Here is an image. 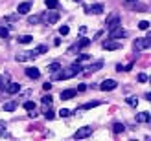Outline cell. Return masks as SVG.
<instances>
[{"mask_svg": "<svg viewBox=\"0 0 151 141\" xmlns=\"http://www.w3.org/2000/svg\"><path fill=\"white\" fill-rule=\"evenodd\" d=\"M138 28L144 29V31H147V29H149V22H147V20H140V22H138Z\"/></svg>", "mask_w": 151, "mask_h": 141, "instance_id": "29", "label": "cell"}, {"mask_svg": "<svg viewBox=\"0 0 151 141\" xmlns=\"http://www.w3.org/2000/svg\"><path fill=\"white\" fill-rule=\"evenodd\" d=\"M85 90H87L85 84H79V86H78V92H85Z\"/></svg>", "mask_w": 151, "mask_h": 141, "instance_id": "37", "label": "cell"}, {"mask_svg": "<svg viewBox=\"0 0 151 141\" xmlns=\"http://www.w3.org/2000/svg\"><path fill=\"white\" fill-rule=\"evenodd\" d=\"M44 4H46L48 9H57V7H59V2H57V0H44Z\"/></svg>", "mask_w": 151, "mask_h": 141, "instance_id": "22", "label": "cell"}, {"mask_svg": "<svg viewBox=\"0 0 151 141\" xmlns=\"http://www.w3.org/2000/svg\"><path fill=\"white\" fill-rule=\"evenodd\" d=\"M138 81L140 83H147V75L146 73H138Z\"/></svg>", "mask_w": 151, "mask_h": 141, "instance_id": "35", "label": "cell"}, {"mask_svg": "<svg viewBox=\"0 0 151 141\" xmlns=\"http://www.w3.org/2000/svg\"><path fill=\"white\" fill-rule=\"evenodd\" d=\"M41 101H42V105H52V95H44Z\"/></svg>", "mask_w": 151, "mask_h": 141, "instance_id": "33", "label": "cell"}, {"mask_svg": "<svg viewBox=\"0 0 151 141\" xmlns=\"http://www.w3.org/2000/svg\"><path fill=\"white\" fill-rule=\"evenodd\" d=\"M4 84H6V79H4V77H2V75H0V88H2V86H4Z\"/></svg>", "mask_w": 151, "mask_h": 141, "instance_id": "38", "label": "cell"}, {"mask_svg": "<svg viewBox=\"0 0 151 141\" xmlns=\"http://www.w3.org/2000/svg\"><path fill=\"white\" fill-rule=\"evenodd\" d=\"M76 95H78V90H74V88H70V90H63V92H61V99L68 101V99H74Z\"/></svg>", "mask_w": 151, "mask_h": 141, "instance_id": "11", "label": "cell"}, {"mask_svg": "<svg viewBox=\"0 0 151 141\" xmlns=\"http://www.w3.org/2000/svg\"><path fill=\"white\" fill-rule=\"evenodd\" d=\"M87 59H88L87 53H81V55H78V61H76V62H83V61H87Z\"/></svg>", "mask_w": 151, "mask_h": 141, "instance_id": "34", "label": "cell"}, {"mask_svg": "<svg viewBox=\"0 0 151 141\" xmlns=\"http://www.w3.org/2000/svg\"><path fill=\"white\" fill-rule=\"evenodd\" d=\"M88 136H92V127H81V128H78V132L74 134L76 139H85V137H88Z\"/></svg>", "mask_w": 151, "mask_h": 141, "instance_id": "5", "label": "cell"}, {"mask_svg": "<svg viewBox=\"0 0 151 141\" xmlns=\"http://www.w3.org/2000/svg\"><path fill=\"white\" fill-rule=\"evenodd\" d=\"M46 51H48V46H44V44H41V46L35 48V53L37 55H42V53H46Z\"/></svg>", "mask_w": 151, "mask_h": 141, "instance_id": "25", "label": "cell"}, {"mask_svg": "<svg viewBox=\"0 0 151 141\" xmlns=\"http://www.w3.org/2000/svg\"><path fill=\"white\" fill-rule=\"evenodd\" d=\"M32 40H33L32 35H20V37H19V44H29Z\"/></svg>", "mask_w": 151, "mask_h": 141, "instance_id": "21", "label": "cell"}, {"mask_svg": "<svg viewBox=\"0 0 151 141\" xmlns=\"http://www.w3.org/2000/svg\"><path fill=\"white\" fill-rule=\"evenodd\" d=\"M147 121H151V114L149 112H140V114H137V123H147Z\"/></svg>", "mask_w": 151, "mask_h": 141, "instance_id": "14", "label": "cell"}, {"mask_svg": "<svg viewBox=\"0 0 151 141\" xmlns=\"http://www.w3.org/2000/svg\"><path fill=\"white\" fill-rule=\"evenodd\" d=\"M87 13H88V15H90V13H94V15H100V13H103V6H101V4L88 6V7H87Z\"/></svg>", "mask_w": 151, "mask_h": 141, "instance_id": "13", "label": "cell"}, {"mask_svg": "<svg viewBox=\"0 0 151 141\" xmlns=\"http://www.w3.org/2000/svg\"><path fill=\"white\" fill-rule=\"evenodd\" d=\"M59 68H61V64H59V62H52V64H48V72H52V73H55Z\"/></svg>", "mask_w": 151, "mask_h": 141, "instance_id": "26", "label": "cell"}, {"mask_svg": "<svg viewBox=\"0 0 151 141\" xmlns=\"http://www.w3.org/2000/svg\"><path fill=\"white\" fill-rule=\"evenodd\" d=\"M118 86V83L114 79H105L103 83L100 84V90H103V92H111V90H114V88Z\"/></svg>", "mask_w": 151, "mask_h": 141, "instance_id": "6", "label": "cell"}, {"mask_svg": "<svg viewBox=\"0 0 151 141\" xmlns=\"http://www.w3.org/2000/svg\"><path fill=\"white\" fill-rule=\"evenodd\" d=\"M125 101H127V105H131V106H138V99H137V97H133V95H129V97H127Z\"/></svg>", "mask_w": 151, "mask_h": 141, "instance_id": "28", "label": "cell"}, {"mask_svg": "<svg viewBox=\"0 0 151 141\" xmlns=\"http://www.w3.org/2000/svg\"><path fill=\"white\" fill-rule=\"evenodd\" d=\"M151 46V37H142V39H137V42L133 44V50L140 53V51H144Z\"/></svg>", "mask_w": 151, "mask_h": 141, "instance_id": "2", "label": "cell"}, {"mask_svg": "<svg viewBox=\"0 0 151 141\" xmlns=\"http://www.w3.org/2000/svg\"><path fill=\"white\" fill-rule=\"evenodd\" d=\"M26 75L29 79H39L41 77V72L37 70V68H26Z\"/></svg>", "mask_w": 151, "mask_h": 141, "instance_id": "15", "label": "cell"}, {"mask_svg": "<svg viewBox=\"0 0 151 141\" xmlns=\"http://www.w3.org/2000/svg\"><path fill=\"white\" fill-rule=\"evenodd\" d=\"M59 115H61V117H68L70 115V110L68 108H61V110H59Z\"/></svg>", "mask_w": 151, "mask_h": 141, "instance_id": "32", "label": "cell"}, {"mask_svg": "<svg viewBox=\"0 0 151 141\" xmlns=\"http://www.w3.org/2000/svg\"><path fill=\"white\" fill-rule=\"evenodd\" d=\"M44 117H46V119H54L55 117V114H54V110L50 108V105H44Z\"/></svg>", "mask_w": 151, "mask_h": 141, "instance_id": "19", "label": "cell"}, {"mask_svg": "<svg viewBox=\"0 0 151 141\" xmlns=\"http://www.w3.org/2000/svg\"><path fill=\"white\" fill-rule=\"evenodd\" d=\"M124 130H125L124 123H114V125H112V132H114V134H122Z\"/></svg>", "mask_w": 151, "mask_h": 141, "instance_id": "20", "label": "cell"}, {"mask_svg": "<svg viewBox=\"0 0 151 141\" xmlns=\"http://www.w3.org/2000/svg\"><path fill=\"white\" fill-rule=\"evenodd\" d=\"M76 2H81V0H76Z\"/></svg>", "mask_w": 151, "mask_h": 141, "instance_id": "40", "label": "cell"}, {"mask_svg": "<svg viewBox=\"0 0 151 141\" xmlns=\"http://www.w3.org/2000/svg\"><path fill=\"white\" fill-rule=\"evenodd\" d=\"M41 17H42V22H46V24H55L59 20V13L55 9H48L44 15H41Z\"/></svg>", "mask_w": 151, "mask_h": 141, "instance_id": "3", "label": "cell"}, {"mask_svg": "<svg viewBox=\"0 0 151 141\" xmlns=\"http://www.w3.org/2000/svg\"><path fill=\"white\" fill-rule=\"evenodd\" d=\"M68 31H70L68 26H61V28H59V35H68Z\"/></svg>", "mask_w": 151, "mask_h": 141, "instance_id": "31", "label": "cell"}, {"mask_svg": "<svg viewBox=\"0 0 151 141\" xmlns=\"http://www.w3.org/2000/svg\"><path fill=\"white\" fill-rule=\"evenodd\" d=\"M15 110H17V103L15 101H9L4 105V112H15Z\"/></svg>", "mask_w": 151, "mask_h": 141, "instance_id": "18", "label": "cell"}, {"mask_svg": "<svg viewBox=\"0 0 151 141\" xmlns=\"http://www.w3.org/2000/svg\"><path fill=\"white\" fill-rule=\"evenodd\" d=\"M90 42H92L90 39H85V37H83V39H81L79 42H76V44H78V48H79V50H83V48H87V46H88Z\"/></svg>", "mask_w": 151, "mask_h": 141, "instance_id": "23", "label": "cell"}, {"mask_svg": "<svg viewBox=\"0 0 151 141\" xmlns=\"http://www.w3.org/2000/svg\"><path fill=\"white\" fill-rule=\"evenodd\" d=\"M101 46H103V50H109V51H112V50H120V48H122V42L112 39V40H105V42L101 44Z\"/></svg>", "mask_w": 151, "mask_h": 141, "instance_id": "8", "label": "cell"}, {"mask_svg": "<svg viewBox=\"0 0 151 141\" xmlns=\"http://www.w3.org/2000/svg\"><path fill=\"white\" fill-rule=\"evenodd\" d=\"M122 37H125V29H122V26L109 29V39H122Z\"/></svg>", "mask_w": 151, "mask_h": 141, "instance_id": "7", "label": "cell"}, {"mask_svg": "<svg viewBox=\"0 0 151 141\" xmlns=\"http://www.w3.org/2000/svg\"><path fill=\"white\" fill-rule=\"evenodd\" d=\"M41 22H42V17H41V15H32V17H28V24H41Z\"/></svg>", "mask_w": 151, "mask_h": 141, "instance_id": "16", "label": "cell"}, {"mask_svg": "<svg viewBox=\"0 0 151 141\" xmlns=\"http://www.w3.org/2000/svg\"><path fill=\"white\" fill-rule=\"evenodd\" d=\"M101 68H103V61H98V62H94V64H90L87 72L90 73V72H98V70H101Z\"/></svg>", "mask_w": 151, "mask_h": 141, "instance_id": "17", "label": "cell"}, {"mask_svg": "<svg viewBox=\"0 0 151 141\" xmlns=\"http://www.w3.org/2000/svg\"><path fill=\"white\" fill-rule=\"evenodd\" d=\"M29 9H32V2H22V4H19V7H17V13H19V15H26Z\"/></svg>", "mask_w": 151, "mask_h": 141, "instance_id": "12", "label": "cell"}, {"mask_svg": "<svg viewBox=\"0 0 151 141\" xmlns=\"http://www.w3.org/2000/svg\"><path fill=\"white\" fill-rule=\"evenodd\" d=\"M35 57H37L35 50L33 51H22V53L15 55V61H17V62H24V61H29V59H35Z\"/></svg>", "mask_w": 151, "mask_h": 141, "instance_id": "4", "label": "cell"}, {"mask_svg": "<svg viewBox=\"0 0 151 141\" xmlns=\"http://www.w3.org/2000/svg\"><path fill=\"white\" fill-rule=\"evenodd\" d=\"M0 39H9V31L4 26H0Z\"/></svg>", "mask_w": 151, "mask_h": 141, "instance_id": "27", "label": "cell"}, {"mask_svg": "<svg viewBox=\"0 0 151 141\" xmlns=\"http://www.w3.org/2000/svg\"><path fill=\"white\" fill-rule=\"evenodd\" d=\"M127 2H134V0H127Z\"/></svg>", "mask_w": 151, "mask_h": 141, "instance_id": "39", "label": "cell"}, {"mask_svg": "<svg viewBox=\"0 0 151 141\" xmlns=\"http://www.w3.org/2000/svg\"><path fill=\"white\" fill-rule=\"evenodd\" d=\"M2 88H4L7 94H17V92L20 90V84H19V83H6Z\"/></svg>", "mask_w": 151, "mask_h": 141, "instance_id": "10", "label": "cell"}, {"mask_svg": "<svg viewBox=\"0 0 151 141\" xmlns=\"http://www.w3.org/2000/svg\"><path fill=\"white\" fill-rule=\"evenodd\" d=\"M116 26H122V24H120V15L118 13L111 15V17L107 18V29H112V28H116Z\"/></svg>", "mask_w": 151, "mask_h": 141, "instance_id": "9", "label": "cell"}, {"mask_svg": "<svg viewBox=\"0 0 151 141\" xmlns=\"http://www.w3.org/2000/svg\"><path fill=\"white\" fill-rule=\"evenodd\" d=\"M24 108L28 110V112H29V110H35V103L33 101H26L24 103Z\"/></svg>", "mask_w": 151, "mask_h": 141, "instance_id": "30", "label": "cell"}, {"mask_svg": "<svg viewBox=\"0 0 151 141\" xmlns=\"http://www.w3.org/2000/svg\"><path fill=\"white\" fill-rule=\"evenodd\" d=\"M98 105H100L98 101H90V103H85V105H81L79 108H81V110H88V108H94V106H98Z\"/></svg>", "mask_w": 151, "mask_h": 141, "instance_id": "24", "label": "cell"}, {"mask_svg": "<svg viewBox=\"0 0 151 141\" xmlns=\"http://www.w3.org/2000/svg\"><path fill=\"white\" fill-rule=\"evenodd\" d=\"M42 88H44V90H46V92H48V90H50V88H52V83H44V84H42Z\"/></svg>", "mask_w": 151, "mask_h": 141, "instance_id": "36", "label": "cell"}, {"mask_svg": "<svg viewBox=\"0 0 151 141\" xmlns=\"http://www.w3.org/2000/svg\"><path fill=\"white\" fill-rule=\"evenodd\" d=\"M78 73H81V66L79 62H74L72 66H68V68H59L55 73H54V81H66V79H72L76 77Z\"/></svg>", "mask_w": 151, "mask_h": 141, "instance_id": "1", "label": "cell"}]
</instances>
